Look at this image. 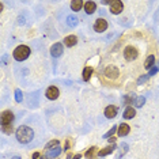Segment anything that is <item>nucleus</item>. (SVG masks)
<instances>
[{
	"label": "nucleus",
	"mask_w": 159,
	"mask_h": 159,
	"mask_svg": "<svg viewBox=\"0 0 159 159\" xmlns=\"http://www.w3.org/2000/svg\"><path fill=\"white\" fill-rule=\"evenodd\" d=\"M57 145H59V140H52V142H49L46 144V150H49L52 147H57Z\"/></svg>",
	"instance_id": "obj_24"
},
{
	"label": "nucleus",
	"mask_w": 159,
	"mask_h": 159,
	"mask_svg": "<svg viewBox=\"0 0 159 159\" xmlns=\"http://www.w3.org/2000/svg\"><path fill=\"white\" fill-rule=\"evenodd\" d=\"M117 112H118V109L114 105H109V106L105 109V116H106L107 118H114L116 116H117Z\"/></svg>",
	"instance_id": "obj_10"
},
{
	"label": "nucleus",
	"mask_w": 159,
	"mask_h": 159,
	"mask_svg": "<svg viewBox=\"0 0 159 159\" xmlns=\"http://www.w3.org/2000/svg\"><path fill=\"white\" fill-rule=\"evenodd\" d=\"M137 56H139L137 49H136V48H133V46H131V45L124 49V57H125V60L133 61V60H136V59H137Z\"/></svg>",
	"instance_id": "obj_3"
},
{
	"label": "nucleus",
	"mask_w": 159,
	"mask_h": 159,
	"mask_svg": "<svg viewBox=\"0 0 159 159\" xmlns=\"http://www.w3.org/2000/svg\"><path fill=\"white\" fill-rule=\"evenodd\" d=\"M144 102H145L144 97H137L136 101H135V105H136V107H142L144 105Z\"/></svg>",
	"instance_id": "obj_20"
},
{
	"label": "nucleus",
	"mask_w": 159,
	"mask_h": 159,
	"mask_svg": "<svg viewBox=\"0 0 159 159\" xmlns=\"http://www.w3.org/2000/svg\"><path fill=\"white\" fill-rule=\"evenodd\" d=\"M60 148H55V150H52V151H50V152L49 154H48V158H50V159H52V158H55V156H57L59 155V154H60Z\"/></svg>",
	"instance_id": "obj_21"
},
{
	"label": "nucleus",
	"mask_w": 159,
	"mask_h": 159,
	"mask_svg": "<svg viewBox=\"0 0 159 159\" xmlns=\"http://www.w3.org/2000/svg\"><path fill=\"white\" fill-rule=\"evenodd\" d=\"M103 74H105V76L109 78V79H116V78H118L120 72H118V69L116 68L114 65H107L106 68H105Z\"/></svg>",
	"instance_id": "obj_4"
},
{
	"label": "nucleus",
	"mask_w": 159,
	"mask_h": 159,
	"mask_svg": "<svg viewBox=\"0 0 159 159\" xmlns=\"http://www.w3.org/2000/svg\"><path fill=\"white\" fill-rule=\"evenodd\" d=\"M40 156H41V154H40V152H36V154L33 155V159H38Z\"/></svg>",
	"instance_id": "obj_29"
},
{
	"label": "nucleus",
	"mask_w": 159,
	"mask_h": 159,
	"mask_svg": "<svg viewBox=\"0 0 159 159\" xmlns=\"http://www.w3.org/2000/svg\"><path fill=\"white\" fill-rule=\"evenodd\" d=\"M107 29V22L105 19H102V18H99V19L95 21V23H94V30L98 31V33H102V31H105Z\"/></svg>",
	"instance_id": "obj_7"
},
{
	"label": "nucleus",
	"mask_w": 159,
	"mask_h": 159,
	"mask_svg": "<svg viewBox=\"0 0 159 159\" xmlns=\"http://www.w3.org/2000/svg\"><path fill=\"white\" fill-rule=\"evenodd\" d=\"M11 159H21V158H19V156H12Z\"/></svg>",
	"instance_id": "obj_30"
},
{
	"label": "nucleus",
	"mask_w": 159,
	"mask_h": 159,
	"mask_svg": "<svg viewBox=\"0 0 159 159\" xmlns=\"http://www.w3.org/2000/svg\"><path fill=\"white\" fill-rule=\"evenodd\" d=\"M91 74H93V68H91V67H86V68L83 69V79L88 80L91 78Z\"/></svg>",
	"instance_id": "obj_17"
},
{
	"label": "nucleus",
	"mask_w": 159,
	"mask_h": 159,
	"mask_svg": "<svg viewBox=\"0 0 159 159\" xmlns=\"http://www.w3.org/2000/svg\"><path fill=\"white\" fill-rule=\"evenodd\" d=\"M22 99H23L22 91H21V90H15V101H17V102H21Z\"/></svg>",
	"instance_id": "obj_23"
},
{
	"label": "nucleus",
	"mask_w": 159,
	"mask_h": 159,
	"mask_svg": "<svg viewBox=\"0 0 159 159\" xmlns=\"http://www.w3.org/2000/svg\"><path fill=\"white\" fill-rule=\"evenodd\" d=\"M67 23H68V26L74 27V26L78 25V18L76 17H72V15H69V17L67 18Z\"/></svg>",
	"instance_id": "obj_19"
},
{
	"label": "nucleus",
	"mask_w": 159,
	"mask_h": 159,
	"mask_svg": "<svg viewBox=\"0 0 159 159\" xmlns=\"http://www.w3.org/2000/svg\"><path fill=\"white\" fill-rule=\"evenodd\" d=\"M116 131H117V126H113V128H112V129H110V131H109V132H107V133H106V135H105V137H110V136H112V135H113V133H114V132H116Z\"/></svg>",
	"instance_id": "obj_26"
},
{
	"label": "nucleus",
	"mask_w": 159,
	"mask_h": 159,
	"mask_svg": "<svg viewBox=\"0 0 159 159\" xmlns=\"http://www.w3.org/2000/svg\"><path fill=\"white\" fill-rule=\"evenodd\" d=\"M114 148H116V145H114V144H112L110 147H106V148H103V150H101L98 154H99L101 156H105V155H107V154L112 152V151L114 150Z\"/></svg>",
	"instance_id": "obj_18"
},
{
	"label": "nucleus",
	"mask_w": 159,
	"mask_h": 159,
	"mask_svg": "<svg viewBox=\"0 0 159 159\" xmlns=\"http://www.w3.org/2000/svg\"><path fill=\"white\" fill-rule=\"evenodd\" d=\"M34 137V132L30 126H26V125H21L19 128L17 129V139L19 143L22 144H27L33 140Z\"/></svg>",
	"instance_id": "obj_1"
},
{
	"label": "nucleus",
	"mask_w": 159,
	"mask_h": 159,
	"mask_svg": "<svg viewBox=\"0 0 159 159\" xmlns=\"http://www.w3.org/2000/svg\"><path fill=\"white\" fill-rule=\"evenodd\" d=\"M50 53H52L53 57H59V56L63 53V44H61V42H56V44L50 48Z\"/></svg>",
	"instance_id": "obj_9"
},
{
	"label": "nucleus",
	"mask_w": 159,
	"mask_h": 159,
	"mask_svg": "<svg viewBox=\"0 0 159 159\" xmlns=\"http://www.w3.org/2000/svg\"><path fill=\"white\" fill-rule=\"evenodd\" d=\"M126 151H128V145H126V144H121V154H120V156H122Z\"/></svg>",
	"instance_id": "obj_27"
},
{
	"label": "nucleus",
	"mask_w": 159,
	"mask_h": 159,
	"mask_svg": "<svg viewBox=\"0 0 159 159\" xmlns=\"http://www.w3.org/2000/svg\"><path fill=\"white\" fill-rule=\"evenodd\" d=\"M29 55H30V49H29V46H26V45H19V46L14 50V59L18 61L26 60V59L29 57Z\"/></svg>",
	"instance_id": "obj_2"
},
{
	"label": "nucleus",
	"mask_w": 159,
	"mask_h": 159,
	"mask_svg": "<svg viewBox=\"0 0 159 159\" xmlns=\"http://www.w3.org/2000/svg\"><path fill=\"white\" fill-rule=\"evenodd\" d=\"M155 72H156V68H155V67H152V69H151V71H150V74H148V76H151V75H154V74H155Z\"/></svg>",
	"instance_id": "obj_28"
},
{
	"label": "nucleus",
	"mask_w": 159,
	"mask_h": 159,
	"mask_svg": "<svg viewBox=\"0 0 159 159\" xmlns=\"http://www.w3.org/2000/svg\"><path fill=\"white\" fill-rule=\"evenodd\" d=\"M41 159H45V158H41Z\"/></svg>",
	"instance_id": "obj_31"
},
{
	"label": "nucleus",
	"mask_w": 159,
	"mask_h": 159,
	"mask_svg": "<svg viewBox=\"0 0 159 159\" xmlns=\"http://www.w3.org/2000/svg\"><path fill=\"white\" fill-rule=\"evenodd\" d=\"M14 121V114L10 110L2 113V125H11V122Z\"/></svg>",
	"instance_id": "obj_6"
},
{
	"label": "nucleus",
	"mask_w": 159,
	"mask_h": 159,
	"mask_svg": "<svg viewBox=\"0 0 159 159\" xmlns=\"http://www.w3.org/2000/svg\"><path fill=\"white\" fill-rule=\"evenodd\" d=\"M154 63H155V57H154L152 55H150L147 59H145V61H144V67L145 68H151V67H154Z\"/></svg>",
	"instance_id": "obj_16"
},
{
	"label": "nucleus",
	"mask_w": 159,
	"mask_h": 159,
	"mask_svg": "<svg viewBox=\"0 0 159 159\" xmlns=\"http://www.w3.org/2000/svg\"><path fill=\"white\" fill-rule=\"evenodd\" d=\"M129 125H126V124H121L120 126H118V129H117V133H118V136H126V135L129 133Z\"/></svg>",
	"instance_id": "obj_11"
},
{
	"label": "nucleus",
	"mask_w": 159,
	"mask_h": 159,
	"mask_svg": "<svg viewBox=\"0 0 159 159\" xmlns=\"http://www.w3.org/2000/svg\"><path fill=\"white\" fill-rule=\"evenodd\" d=\"M46 97H48V99H50V101H55V99H57V97H59V88L56 87V86H50V87L46 90Z\"/></svg>",
	"instance_id": "obj_8"
},
{
	"label": "nucleus",
	"mask_w": 159,
	"mask_h": 159,
	"mask_svg": "<svg viewBox=\"0 0 159 159\" xmlns=\"http://www.w3.org/2000/svg\"><path fill=\"white\" fill-rule=\"evenodd\" d=\"M83 6H84V3H83L82 0H74V2H71V8L74 10L75 12L79 11V10L82 8Z\"/></svg>",
	"instance_id": "obj_15"
},
{
	"label": "nucleus",
	"mask_w": 159,
	"mask_h": 159,
	"mask_svg": "<svg viewBox=\"0 0 159 159\" xmlns=\"http://www.w3.org/2000/svg\"><path fill=\"white\" fill-rule=\"evenodd\" d=\"M109 4L112 14H120L122 11V2H120V0H110Z\"/></svg>",
	"instance_id": "obj_5"
},
{
	"label": "nucleus",
	"mask_w": 159,
	"mask_h": 159,
	"mask_svg": "<svg viewBox=\"0 0 159 159\" xmlns=\"http://www.w3.org/2000/svg\"><path fill=\"white\" fill-rule=\"evenodd\" d=\"M95 10H97V4L94 2H86L84 3V11L87 14H93Z\"/></svg>",
	"instance_id": "obj_12"
},
{
	"label": "nucleus",
	"mask_w": 159,
	"mask_h": 159,
	"mask_svg": "<svg viewBox=\"0 0 159 159\" xmlns=\"http://www.w3.org/2000/svg\"><path fill=\"white\" fill-rule=\"evenodd\" d=\"M135 114H136V110H135L133 107L128 106V107L125 109V112H124V118H125V120H129V118H133V117H135Z\"/></svg>",
	"instance_id": "obj_13"
},
{
	"label": "nucleus",
	"mask_w": 159,
	"mask_h": 159,
	"mask_svg": "<svg viewBox=\"0 0 159 159\" xmlns=\"http://www.w3.org/2000/svg\"><path fill=\"white\" fill-rule=\"evenodd\" d=\"M3 131H4V133H12L14 129H12L11 125H3Z\"/></svg>",
	"instance_id": "obj_25"
},
{
	"label": "nucleus",
	"mask_w": 159,
	"mask_h": 159,
	"mask_svg": "<svg viewBox=\"0 0 159 159\" xmlns=\"http://www.w3.org/2000/svg\"><path fill=\"white\" fill-rule=\"evenodd\" d=\"M95 150H97L95 147H91L90 150H88L87 152H86V159H91V158H93V155L95 154Z\"/></svg>",
	"instance_id": "obj_22"
},
{
	"label": "nucleus",
	"mask_w": 159,
	"mask_h": 159,
	"mask_svg": "<svg viewBox=\"0 0 159 159\" xmlns=\"http://www.w3.org/2000/svg\"><path fill=\"white\" fill-rule=\"evenodd\" d=\"M76 42H78V38L75 36H68L64 38V45L65 46H74Z\"/></svg>",
	"instance_id": "obj_14"
}]
</instances>
